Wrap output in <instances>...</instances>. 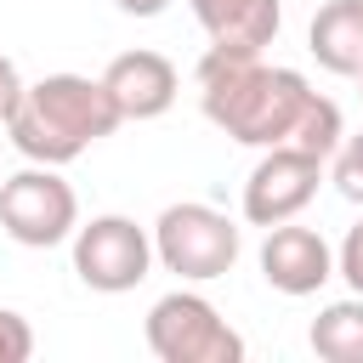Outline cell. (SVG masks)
Returning a JSON list of instances; mask_svg holds the SVG:
<instances>
[{
	"instance_id": "obj_5",
	"label": "cell",
	"mask_w": 363,
	"mask_h": 363,
	"mask_svg": "<svg viewBox=\"0 0 363 363\" xmlns=\"http://www.w3.org/2000/svg\"><path fill=\"white\" fill-rule=\"evenodd\" d=\"M0 227L23 250H51V244L74 238L79 199L57 176V164H28V170H17V176L0 182Z\"/></svg>"
},
{
	"instance_id": "obj_6",
	"label": "cell",
	"mask_w": 363,
	"mask_h": 363,
	"mask_svg": "<svg viewBox=\"0 0 363 363\" xmlns=\"http://www.w3.org/2000/svg\"><path fill=\"white\" fill-rule=\"evenodd\" d=\"M153 233L130 216H91L74 227V272L96 295H125L153 272Z\"/></svg>"
},
{
	"instance_id": "obj_17",
	"label": "cell",
	"mask_w": 363,
	"mask_h": 363,
	"mask_svg": "<svg viewBox=\"0 0 363 363\" xmlns=\"http://www.w3.org/2000/svg\"><path fill=\"white\" fill-rule=\"evenodd\" d=\"M113 6H119L125 17H159V11L170 6V0H113Z\"/></svg>"
},
{
	"instance_id": "obj_18",
	"label": "cell",
	"mask_w": 363,
	"mask_h": 363,
	"mask_svg": "<svg viewBox=\"0 0 363 363\" xmlns=\"http://www.w3.org/2000/svg\"><path fill=\"white\" fill-rule=\"evenodd\" d=\"M357 96H363V74H357Z\"/></svg>"
},
{
	"instance_id": "obj_7",
	"label": "cell",
	"mask_w": 363,
	"mask_h": 363,
	"mask_svg": "<svg viewBox=\"0 0 363 363\" xmlns=\"http://www.w3.org/2000/svg\"><path fill=\"white\" fill-rule=\"evenodd\" d=\"M323 182V159L306 147H261L250 182H244V221L250 227H278L295 221Z\"/></svg>"
},
{
	"instance_id": "obj_2",
	"label": "cell",
	"mask_w": 363,
	"mask_h": 363,
	"mask_svg": "<svg viewBox=\"0 0 363 363\" xmlns=\"http://www.w3.org/2000/svg\"><path fill=\"white\" fill-rule=\"evenodd\" d=\"M125 119L102 85V74H45L23 91V102L6 119L11 147L28 164H74L85 147H96L102 136H113Z\"/></svg>"
},
{
	"instance_id": "obj_8",
	"label": "cell",
	"mask_w": 363,
	"mask_h": 363,
	"mask_svg": "<svg viewBox=\"0 0 363 363\" xmlns=\"http://www.w3.org/2000/svg\"><path fill=\"white\" fill-rule=\"evenodd\" d=\"M261 278L278 289V295H318L329 278H335V250L323 244L318 227H301V221H278L267 227L261 238Z\"/></svg>"
},
{
	"instance_id": "obj_12",
	"label": "cell",
	"mask_w": 363,
	"mask_h": 363,
	"mask_svg": "<svg viewBox=\"0 0 363 363\" xmlns=\"http://www.w3.org/2000/svg\"><path fill=\"white\" fill-rule=\"evenodd\" d=\"M312 352L323 363H363V295H346V301H329L312 329H306Z\"/></svg>"
},
{
	"instance_id": "obj_3",
	"label": "cell",
	"mask_w": 363,
	"mask_h": 363,
	"mask_svg": "<svg viewBox=\"0 0 363 363\" xmlns=\"http://www.w3.org/2000/svg\"><path fill=\"white\" fill-rule=\"evenodd\" d=\"M238 250H244V233L233 216H221L216 204H199V199H182V204H164L159 221H153V255L164 272H176L182 284H210V278H227L238 267Z\"/></svg>"
},
{
	"instance_id": "obj_16",
	"label": "cell",
	"mask_w": 363,
	"mask_h": 363,
	"mask_svg": "<svg viewBox=\"0 0 363 363\" xmlns=\"http://www.w3.org/2000/svg\"><path fill=\"white\" fill-rule=\"evenodd\" d=\"M23 91H28V85H23V74H17V62H11L6 51H0V125L11 119V108L23 102Z\"/></svg>"
},
{
	"instance_id": "obj_10",
	"label": "cell",
	"mask_w": 363,
	"mask_h": 363,
	"mask_svg": "<svg viewBox=\"0 0 363 363\" xmlns=\"http://www.w3.org/2000/svg\"><path fill=\"white\" fill-rule=\"evenodd\" d=\"M199 28L210 34V45L221 51H267L284 28V6L278 0H187Z\"/></svg>"
},
{
	"instance_id": "obj_15",
	"label": "cell",
	"mask_w": 363,
	"mask_h": 363,
	"mask_svg": "<svg viewBox=\"0 0 363 363\" xmlns=\"http://www.w3.org/2000/svg\"><path fill=\"white\" fill-rule=\"evenodd\" d=\"M335 272L352 284V295H363V221L340 238V250H335Z\"/></svg>"
},
{
	"instance_id": "obj_1",
	"label": "cell",
	"mask_w": 363,
	"mask_h": 363,
	"mask_svg": "<svg viewBox=\"0 0 363 363\" xmlns=\"http://www.w3.org/2000/svg\"><path fill=\"white\" fill-rule=\"evenodd\" d=\"M318 91L301 68H272L261 51H221L210 45L199 57V108L204 119L233 136L238 147H284L295 142V125Z\"/></svg>"
},
{
	"instance_id": "obj_9",
	"label": "cell",
	"mask_w": 363,
	"mask_h": 363,
	"mask_svg": "<svg viewBox=\"0 0 363 363\" xmlns=\"http://www.w3.org/2000/svg\"><path fill=\"white\" fill-rule=\"evenodd\" d=\"M102 85L119 108V119H159L176 108V62L159 57V51H119L108 68H102Z\"/></svg>"
},
{
	"instance_id": "obj_4",
	"label": "cell",
	"mask_w": 363,
	"mask_h": 363,
	"mask_svg": "<svg viewBox=\"0 0 363 363\" xmlns=\"http://www.w3.org/2000/svg\"><path fill=\"white\" fill-rule=\"evenodd\" d=\"M147 352L159 363H238L244 335L199 295V289H170L147 306Z\"/></svg>"
},
{
	"instance_id": "obj_11",
	"label": "cell",
	"mask_w": 363,
	"mask_h": 363,
	"mask_svg": "<svg viewBox=\"0 0 363 363\" xmlns=\"http://www.w3.org/2000/svg\"><path fill=\"white\" fill-rule=\"evenodd\" d=\"M306 45H312L318 68L357 79L363 74V0H323L306 28Z\"/></svg>"
},
{
	"instance_id": "obj_14",
	"label": "cell",
	"mask_w": 363,
	"mask_h": 363,
	"mask_svg": "<svg viewBox=\"0 0 363 363\" xmlns=\"http://www.w3.org/2000/svg\"><path fill=\"white\" fill-rule=\"evenodd\" d=\"M34 357V329L23 312L0 306V363H28Z\"/></svg>"
},
{
	"instance_id": "obj_13",
	"label": "cell",
	"mask_w": 363,
	"mask_h": 363,
	"mask_svg": "<svg viewBox=\"0 0 363 363\" xmlns=\"http://www.w3.org/2000/svg\"><path fill=\"white\" fill-rule=\"evenodd\" d=\"M335 187H340V199L363 204V130L335 147Z\"/></svg>"
}]
</instances>
